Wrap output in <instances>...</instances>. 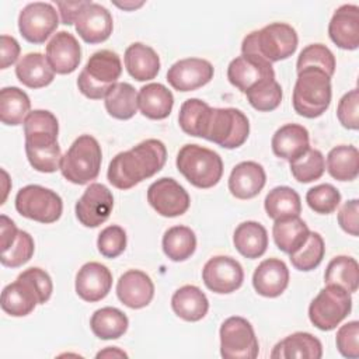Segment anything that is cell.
I'll return each instance as SVG.
<instances>
[{
  "label": "cell",
  "mask_w": 359,
  "mask_h": 359,
  "mask_svg": "<svg viewBox=\"0 0 359 359\" xmlns=\"http://www.w3.org/2000/svg\"><path fill=\"white\" fill-rule=\"evenodd\" d=\"M167 149L161 140L147 139L126 151L118 153L109 163L107 177L118 189H130L157 174L165 164Z\"/></svg>",
  "instance_id": "obj_1"
},
{
  "label": "cell",
  "mask_w": 359,
  "mask_h": 359,
  "mask_svg": "<svg viewBox=\"0 0 359 359\" xmlns=\"http://www.w3.org/2000/svg\"><path fill=\"white\" fill-rule=\"evenodd\" d=\"M266 182V174L255 161H241L230 172L229 191L237 199L255 198Z\"/></svg>",
  "instance_id": "obj_24"
},
{
  "label": "cell",
  "mask_w": 359,
  "mask_h": 359,
  "mask_svg": "<svg viewBox=\"0 0 359 359\" xmlns=\"http://www.w3.org/2000/svg\"><path fill=\"white\" fill-rule=\"evenodd\" d=\"M97 247L105 258H116L126 248V231L116 224L108 226L98 234Z\"/></svg>",
  "instance_id": "obj_48"
},
{
  "label": "cell",
  "mask_w": 359,
  "mask_h": 359,
  "mask_svg": "<svg viewBox=\"0 0 359 359\" xmlns=\"http://www.w3.org/2000/svg\"><path fill=\"white\" fill-rule=\"evenodd\" d=\"M229 81L241 93H247L254 86L275 79L272 63L257 55H244L234 57L227 67Z\"/></svg>",
  "instance_id": "obj_14"
},
{
  "label": "cell",
  "mask_w": 359,
  "mask_h": 359,
  "mask_svg": "<svg viewBox=\"0 0 359 359\" xmlns=\"http://www.w3.org/2000/svg\"><path fill=\"white\" fill-rule=\"evenodd\" d=\"M105 109L115 119H130L137 112V91L135 87L125 81L115 83L107 93Z\"/></svg>",
  "instance_id": "obj_34"
},
{
  "label": "cell",
  "mask_w": 359,
  "mask_h": 359,
  "mask_svg": "<svg viewBox=\"0 0 359 359\" xmlns=\"http://www.w3.org/2000/svg\"><path fill=\"white\" fill-rule=\"evenodd\" d=\"M31 101L25 91L18 87H4L0 91V119L4 125L17 126L24 123L29 114Z\"/></svg>",
  "instance_id": "obj_37"
},
{
  "label": "cell",
  "mask_w": 359,
  "mask_h": 359,
  "mask_svg": "<svg viewBox=\"0 0 359 359\" xmlns=\"http://www.w3.org/2000/svg\"><path fill=\"white\" fill-rule=\"evenodd\" d=\"M310 230L299 216L278 219L272 227V236L276 247L285 254L296 252L309 238Z\"/></svg>",
  "instance_id": "obj_33"
},
{
  "label": "cell",
  "mask_w": 359,
  "mask_h": 359,
  "mask_svg": "<svg viewBox=\"0 0 359 359\" xmlns=\"http://www.w3.org/2000/svg\"><path fill=\"white\" fill-rule=\"evenodd\" d=\"M335 56L334 53L323 43L307 45L299 55L296 70L300 72L306 67H317L325 72L330 77L335 73Z\"/></svg>",
  "instance_id": "obj_45"
},
{
  "label": "cell",
  "mask_w": 359,
  "mask_h": 359,
  "mask_svg": "<svg viewBox=\"0 0 359 359\" xmlns=\"http://www.w3.org/2000/svg\"><path fill=\"white\" fill-rule=\"evenodd\" d=\"M102 151L98 140L91 135L79 136L62 157V175L76 185H84L100 174Z\"/></svg>",
  "instance_id": "obj_6"
},
{
  "label": "cell",
  "mask_w": 359,
  "mask_h": 359,
  "mask_svg": "<svg viewBox=\"0 0 359 359\" xmlns=\"http://www.w3.org/2000/svg\"><path fill=\"white\" fill-rule=\"evenodd\" d=\"M337 116L346 129L356 130L359 128V90L353 88L342 95L338 102Z\"/></svg>",
  "instance_id": "obj_50"
},
{
  "label": "cell",
  "mask_w": 359,
  "mask_h": 359,
  "mask_svg": "<svg viewBox=\"0 0 359 359\" xmlns=\"http://www.w3.org/2000/svg\"><path fill=\"white\" fill-rule=\"evenodd\" d=\"M76 217L86 227H98L109 217L114 209L112 192L100 182L87 187L81 198L76 202Z\"/></svg>",
  "instance_id": "obj_15"
},
{
  "label": "cell",
  "mask_w": 359,
  "mask_h": 359,
  "mask_svg": "<svg viewBox=\"0 0 359 359\" xmlns=\"http://www.w3.org/2000/svg\"><path fill=\"white\" fill-rule=\"evenodd\" d=\"M87 0H79V1H56V7L60 13V20L65 25H72L76 22V18L79 17L83 7L87 4Z\"/></svg>",
  "instance_id": "obj_55"
},
{
  "label": "cell",
  "mask_w": 359,
  "mask_h": 359,
  "mask_svg": "<svg viewBox=\"0 0 359 359\" xmlns=\"http://www.w3.org/2000/svg\"><path fill=\"white\" fill-rule=\"evenodd\" d=\"M74 28L84 42L101 43L112 34V15L104 6L88 1L76 18Z\"/></svg>",
  "instance_id": "obj_17"
},
{
  "label": "cell",
  "mask_w": 359,
  "mask_h": 359,
  "mask_svg": "<svg viewBox=\"0 0 359 359\" xmlns=\"http://www.w3.org/2000/svg\"><path fill=\"white\" fill-rule=\"evenodd\" d=\"M114 4L122 10H126V11H132L135 8H139L144 4V1H133V0H128V1H114Z\"/></svg>",
  "instance_id": "obj_58"
},
{
  "label": "cell",
  "mask_w": 359,
  "mask_h": 359,
  "mask_svg": "<svg viewBox=\"0 0 359 359\" xmlns=\"http://www.w3.org/2000/svg\"><path fill=\"white\" fill-rule=\"evenodd\" d=\"M0 303L4 313L13 317H24L32 313L36 304H41V296L29 279L18 275L15 282L3 289Z\"/></svg>",
  "instance_id": "obj_21"
},
{
  "label": "cell",
  "mask_w": 359,
  "mask_h": 359,
  "mask_svg": "<svg viewBox=\"0 0 359 359\" xmlns=\"http://www.w3.org/2000/svg\"><path fill=\"white\" fill-rule=\"evenodd\" d=\"M250 122L237 108H212L203 139L224 149H237L248 137Z\"/></svg>",
  "instance_id": "obj_8"
},
{
  "label": "cell",
  "mask_w": 359,
  "mask_h": 359,
  "mask_svg": "<svg viewBox=\"0 0 359 359\" xmlns=\"http://www.w3.org/2000/svg\"><path fill=\"white\" fill-rule=\"evenodd\" d=\"M359 323L356 320L349 321L339 327L335 337V344L339 353L349 359H356L359 356Z\"/></svg>",
  "instance_id": "obj_51"
},
{
  "label": "cell",
  "mask_w": 359,
  "mask_h": 359,
  "mask_svg": "<svg viewBox=\"0 0 359 359\" xmlns=\"http://www.w3.org/2000/svg\"><path fill=\"white\" fill-rule=\"evenodd\" d=\"M121 73L122 63L118 53L109 49H101L88 57L77 77V87L87 98L101 100L118 83Z\"/></svg>",
  "instance_id": "obj_4"
},
{
  "label": "cell",
  "mask_w": 359,
  "mask_h": 359,
  "mask_svg": "<svg viewBox=\"0 0 359 359\" xmlns=\"http://www.w3.org/2000/svg\"><path fill=\"white\" fill-rule=\"evenodd\" d=\"M15 209L27 219L49 224L62 216L63 202L55 191L31 184L17 192Z\"/></svg>",
  "instance_id": "obj_9"
},
{
  "label": "cell",
  "mask_w": 359,
  "mask_h": 359,
  "mask_svg": "<svg viewBox=\"0 0 359 359\" xmlns=\"http://www.w3.org/2000/svg\"><path fill=\"white\" fill-rule=\"evenodd\" d=\"M46 59L55 73H73L81 60V48L79 41L67 31L56 32L46 45Z\"/></svg>",
  "instance_id": "obj_18"
},
{
  "label": "cell",
  "mask_w": 359,
  "mask_h": 359,
  "mask_svg": "<svg viewBox=\"0 0 359 359\" xmlns=\"http://www.w3.org/2000/svg\"><path fill=\"white\" fill-rule=\"evenodd\" d=\"M129 325V320L123 311L116 307H102L94 311L90 320L91 331L100 339H118Z\"/></svg>",
  "instance_id": "obj_36"
},
{
  "label": "cell",
  "mask_w": 359,
  "mask_h": 359,
  "mask_svg": "<svg viewBox=\"0 0 359 359\" xmlns=\"http://www.w3.org/2000/svg\"><path fill=\"white\" fill-rule=\"evenodd\" d=\"M325 285H338L355 293L359 286V265L358 261L348 255H338L330 261L324 273Z\"/></svg>",
  "instance_id": "obj_40"
},
{
  "label": "cell",
  "mask_w": 359,
  "mask_h": 359,
  "mask_svg": "<svg viewBox=\"0 0 359 359\" xmlns=\"http://www.w3.org/2000/svg\"><path fill=\"white\" fill-rule=\"evenodd\" d=\"M177 168L185 180L196 188L215 187L223 175L222 157L199 144H185L177 154Z\"/></svg>",
  "instance_id": "obj_5"
},
{
  "label": "cell",
  "mask_w": 359,
  "mask_h": 359,
  "mask_svg": "<svg viewBox=\"0 0 359 359\" xmlns=\"http://www.w3.org/2000/svg\"><path fill=\"white\" fill-rule=\"evenodd\" d=\"M59 123L56 116L46 109H34L24 121V135H52L57 136Z\"/></svg>",
  "instance_id": "obj_49"
},
{
  "label": "cell",
  "mask_w": 359,
  "mask_h": 359,
  "mask_svg": "<svg viewBox=\"0 0 359 359\" xmlns=\"http://www.w3.org/2000/svg\"><path fill=\"white\" fill-rule=\"evenodd\" d=\"M112 273L111 271L95 261L84 264L76 275V293L84 302H100L111 290Z\"/></svg>",
  "instance_id": "obj_19"
},
{
  "label": "cell",
  "mask_w": 359,
  "mask_h": 359,
  "mask_svg": "<svg viewBox=\"0 0 359 359\" xmlns=\"http://www.w3.org/2000/svg\"><path fill=\"white\" fill-rule=\"evenodd\" d=\"M196 250V236L187 226H172L163 236V251L175 262L188 259Z\"/></svg>",
  "instance_id": "obj_41"
},
{
  "label": "cell",
  "mask_w": 359,
  "mask_h": 359,
  "mask_svg": "<svg viewBox=\"0 0 359 359\" xmlns=\"http://www.w3.org/2000/svg\"><path fill=\"white\" fill-rule=\"evenodd\" d=\"M57 25L59 15L50 3H29L18 15L20 34L31 43H43L56 31Z\"/></svg>",
  "instance_id": "obj_11"
},
{
  "label": "cell",
  "mask_w": 359,
  "mask_h": 359,
  "mask_svg": "<svg viewBox=\"0 0 359 359\" xmlns=\"http://www.w3.org/2000/svg\"><path fill=\"white\" fill-rule=\"evenodd\" d=\"M331 41L341 49L355 50L359 46V7L344 4L335 10L328 24Z\"/></svg>",
  "instance_id": "obj_20"
},
{
  "label": "cell",
  "mask_w": 359,
  "mask_h": 359,
  "mask_svg": "<svg viewBox=\"0 0 359 359\" xmlns=\"http://www.w3.org/2000/svg\"><path fill=\"white\" fill-rule=\"evenodd\" d=\"M245 95L252 108L261 112H269L279 107L283 93L280 84L273 79L254 86L245 93Z\"/></svg>",
  "instance_id": "obj_44"
},
{
  "label": "cell",
  "mask_w": 359,
  "mask_h": 359,
  "mask_svg": "<svg viewBox=\"0 0 359 359\" xmlns=\"http://www.w3.org/2000/svg\"><path fill=\"white\" fill-rule=\"evenodd\" d=\"M233 243L243 257L250 259L259 258L268 248L266 229L254 220L243 222L234 230Z\"/></svg>",
  "instance_id": "obj_32"
},
{
  "label": "cell",
  "mask_w": 359,
  "mask_h": 359,
  "mask_svg": "<svg viewBox=\"0 0 359 359\" xmlns=\"http://www.w3.org/2000/svg\"><path fill=\"white\" fill-rule=\"evenodd\" d=\"M202 279L209 290L227 294L243 285L244 271L241 264L234 258L216 255L205 264L202 269Z\"/></svg>",
  "instance_id": "obj_13"
},
{
  "label": "cell",
  "mask_w": 359,
  "mask_h": 359,
  "mask_svg": "<svg viewBox=\"0 0 359 359\" xmlns=\"http://www.w3.org/2000/svg\"><path fill=\"white\" fill-rule=\"evenodd\" d=\"M325 254V244L323 237L316 233V231H310L307 241L293 254H290L289 259L292 262V265L303 272H309L316 269Z\"/></svg>",
  "instance_id": "obj_43"
},
{
  "label": "cell",
  "mask_w": 359,
  "mask_h": 359,
  "mask_svg": "<svg viewBox=\"0 0 359 359\" xmlns=\"http://www.w3.org/2000/svg\"><path fill=\"white\" fill-rule=\"evenodd\" d=\"M116 294L129 309H143L153 300L154 285L146 272L129 269L118 279Z\"/></svg>",
  "instance_id": "obj_22"
},
{
  "label": "cell",
  "mask_w": 359,
  "mask_h": 359,
  "mask_svg": "<svg viewBox=\"0 0 359 359\" xmlns=\"http://www.w3.org/2000/svg\"><path fill=\"white\" fill-rule=\"evenodd\" d=\"M338 223L341 229L356 237L358 236V227H359V201L358 199H351L346 201L342 208L338 212Z\"/></svg>",
  "instance_id": "obj_52"
},
{
  "label": "cell",
  "mask_w": 359,
  "mask_h": 359,
  "mask_svg": "<svg viewBox=\"0 0 359 359\" xmlns=\"http://www.w3.org/2000/svg\"><path fill=\"white\" fill-rule=\"evenodd\" d=\"M220 355L226 359H254L259 345L254 328L244 317L233 316L220 325Z\"/></svg>",
  "instance_id": "obj_10"
},
{
  "label": "cell",
  "mask_w": 359,
  "mask_h": 359,
  "mask_svg": "<svg viewBox=\"0 0 359 359\" xmlns=\"http://www.w3.org/2000/svg\"><path fill=\"white\" fill-rule=\"evenodd\" d=\"M125 67L137 81L153 80L160 72V57L157 52L142 42L130 43L125 50Z\"/></svg>",
  "instance_id": "obj_27"
},
{
  "label": "cell",
  "mask_w": 359,
  "mask_h": 359,
  "mask_svg": "<svg viewBox=\"0 0 359 359\" xmlns=\"http://www.w3.org/2000/svg\"><path fill=\"white\" fill-rule=\"evenodd\" d=\"M18 229L15 223L6 215L0 216V250L6 251L17 238Z\"/></svg>",
  "instance_id": "obj_56"
},
{
  "label": "cell",
  "mask_w": 359,
  "mask_h": 359,
  "mask_svg": "<svg viewBox=\"0 0 359 359\" xmlns=\"http://www.w3.org/2000/svg\"><path fill=\"white\" fill-rule=\"evenodd\" d=\"M352 310V297L338 285H327L309 306V318L321 331H331L348 317Z\"/></svg>",
  "instance_id": "obj_7"
},
{
  "label": "cell",
  "mask_w": 359,
  "mask_h": 359,
  "mask_svg": "<svg viewBox=\"0 0 359 359\" xmlns=\"http://www.w3.org/2000/svg\"><path fill=\"white\" fill-rule=\"evenodd\" d=\"M306 202L316 213L330 215L339 206L341 194L331 184H320L307 191Z\"/></svg>",
  "instance_id": "obj_46"
},
{
  "label": "cell",
  "mask_w": 359,
  "mask_h": 359,
  "mask_svg": "<svg viewBox=\"0 0 359 359\" xmlns=\"http://www.w3.org/2000/svg\"><path fill=\"white\" fill-rule=\"evenodd\" d=\"M174 105L172 93L160 83L143 86L137 93V107L149 119H164Z\"/></svg>",
  "instance_id": "obj_31"
},
{
  "label": "cell",
  "mask_w": 359,
  "mask_h": 359,
  "mask_svg": "<svg viewBox=\"0 0 359 359\" xmlns=\"http://www.w3.org/2000/svg\"><path fill=\"white\" fill-rule=\"evenodd\" d=\"M95 358H128V353L116 346H107L105 349L100 351Z\"/></svg>",
  "instance_id": "obj_57"
},
{
  "label": "cell",
  "mask_w": 359,
  "mask_h": 359,
  "mask_svg": "<svg viewBox=\"0 0 359 359\" xmlns=\"http://www.w3.org/2000/svg\"><path fill=\"white\" fill-rule=\"evenodd\" d=\"M266 215L273 219H283L299 216L302 212V202L299 194L290 187H275L271 189L264 201Z\"/></svg>",
  "instance_id": "obj_38"
},
{
  "label": "cell",
  "mask_w": 359,
  "mask_h": 359,
  "mask_svg": "<svg viewBox=\"0 0 359 359\" xmlns=\"http://www.w3.org/2000/svg\"><path fill=\"white\" fill-rule=\"evenodd\" d=\"M1 41V63H0V69H7L8 66H11L13 63L17 62L18 56H20V43L17 42L15 38L10 36V35H1L0 38Z\"/></svg>",
  "instance_id": "obj_54"
},
{
  "label": "cell",
  "mask_w": 359,
  "mask_h": 359,
  "mask_svg": "<svg viewBox=\"0 0 359 359\" xmlns=\"http://www.w3.org/2000/svg\"><path fill=\"white\" fill-rule=\"evenodd\" d=\"M20 275L27 278V279H29L35 285V287L38 289L39 296H41V304L46 303L50 299V294H52V290H53V285H52V279L48 275V272H45L41 268L32 266V268L25 269Z\"/></svg>",
  "instance_id": "obj_53"
},
{
  "label": "cell",
  "mask_w": 359,
  "mask_h": 359,
  "mask_svg": "<svg viewBox=\"0 0 359 359\" xmlns=\"http://www.w3.org/2000/svg\"><path fill=\"white\" fill-rule=\"evenodd\" d=\"M25 153L29 164L39 172L60 170L62 151L57 137L49 135L25 136Z\"/></svg>",
  "instance_id": "obj_23"
},
{
  "label": "cell",
  "mask_w": 359,
  "mask_h": 359,
  "mask_svg": "<svg viewBox=\"0 0 359 359\" xmlns=\"http://www.w3.org/2000/svg\"><path fill=\"white\" fill-rule=\"evenodd\" d=\"M147 202L158 215L177 217L189 209L191 198L174 178L163 177L147 188Z\"/></svg>",
  "instance_id": "obj_12"
},
{
  "label": "cell",
  "mask_w": 359,
  "mask_h": 359,
  "mask_svg": "<svg viewBox=\"0 0 359 359\" xmlns=\"http://www.w3.org/2000/svg\"><path fill=\"white\" fill-rule=\"evenodd\" d=\"M289 285V269L282 259H264L254 271L252 286L264 297L280 296Z\"/></svg>",
  "instance_id": "obj_25"
},
{
  "label": "cell",
  "mask_w": 359,
  "mask_h": 359,
  "mask_svg": "<svg viewBox=\"0 0 359 359\" xmlns=\"http://www.w3.org/2000/svg\"><path fill=\"white\" fill-rule=\"evenodd\" d=\"M171 307L180 318L195 323L206 316L209 310V300L198 286L184 285L174 292L171 297Z\"/></svg>",
  "instance_id": "obj_30"
},
{
  "label": "cell",
  "mask_w": 359,
  "mask_h": 359,
  "mask_svg": "<svg viewBox=\"0 0 359 359\" xmlns=\"http://www.w3.org/2000/svg\"><path fill=\"white\" fill-rule=\"evenodd\" d=\"M15 76L25 87L42 88L53 81L55 72L48 63L45 55L39 52H29L18 60L15 66Z\"/></svg>",
  "instance_id": "obj_29"
},
{
  "label": "cell",
  "mask_w": 359,
  "mask_h": 359,
  "mask_svg": "<svg viewBox=\"0 0 359 359\" xmlns=\"http://www.w3.org/2000/svg\"><path fill=\"white\" fill-rule=\"evenodd\" d=\"M271 146L275 156L292 161L310 147L309 130L299 123H286L273 133Z\"/></svg>",
  "instance_id": "obj_26"
},
{
  "label": "cell",
  "mask_w": 359,
  "mask_h": 359,
  "mask_svg": "<svg viewBox=\"0 0 359 359\" xmlns=\"http://www.w3.org/2000/svg\"><path fill=\"white\" fill-rule=\"evenodd\" d=\"M289 165L294 180L307 184L323 177L325 171V158L320 150L309 147L302 156L289 161Z\"/></svg>",
  "instance_id": "obj_42"
},
{
  "label": "cell",
  "mask_w": 359,
  "mask_h": 359,
  "mask_svg": "<svg viewBox=\"0 0 359 359\" xmlns=\"http://www.w3.org/2000/svg\"><path fill=\"white\" fill-rule=\"evenodd\" d=\"M212 107L199 98H189L182 102L178 114V123L189 136L203 137L209 122Z\"/></svg>",
  "instance_id": "obj_39"
},
{
  "label": "cell",
  "mask_w": 359,
  "mask_h": 359,
  "mask_svg": "<svg viewBox=\"0 0 359 359\" xmlns=\"http://www.w3.org/2000/svg\"><path fill=\"white\" fill-rule=\"evenodd\" d=\"M331 77L317 67H306L297 72L293 88L294 111L309 119L323 115L331 104Z\"/></svg>",
  "instance_id": "obj_3"
},
{
  "label": "cell",
  "mask_w": 359,
  "mask_h": 359,
  "mask_svg": "<svg viewBox=\"0 0 359 359\" xmlns=\"http://www.w3.org/2000/svg\"><path fill=\"white\" fill-rule=\"evenodd\" d=\"M327 171L338 181H353L359 174V151L352 144H339L327 156Z\"/></svg>",
  "instance_id": "obj_35"
},
{
  "label": "cell",
  "mask_w": 359,
  "mask_h": 359,
  "mask_svg": "<svg viewBox=\"0 0 359 359\" xmlns=\"http://www.w3.org/2000/svg\"><path fill=\"white\" fill-rule=\"evenodd\" d=\"M296 29L286 22H271L250 32L241 43V53L257 55L269 63L290 57L297 49Z\"/></svg>",
  "instance_id": "obj_2"
},
{
  "label": "cell",
  "mask_w": 359,
  "mask_h": 359,
  "mask_svg": "<svg viewBox=\"0 0 359 359\" xmlns=\"http://www.w3.org/2000/svg\"><path fill=\"white\" fill-rule=\"evenodd\" d=\"M323 356V345L318 338L310 332H293L279 341L271 353L273 359H320Z\"/></svg>",
  "instance_id": "obj_28"
},
{
  "label": "cell",
  "mask_w": 359,
  "mask_h": 359,
  "mask_svg": "<svg viewBox=\"0 0 359 359\" xmlns=\"http://www.w3.org/2000/svg\"><path fill=\"white\" fill-rule=\"evenodd\" d=\"M212 63L201 57H187L175 62L167 72V81L177 91H194L213 79Z\"/></svg>",
  "instance_id": "obj_16"
},
{
  "label": "cell",
  "mask_w": 359,
  "mask_h": 359,
  "mask_svg": "<svg viewBox=\"0 0 359 359\" xmlns=\"http://www.w3.org/2000/svg\"><path fill=\"white\" fill-rule=\"evenodd\" d=\"M34 250L35 244L31 234L24 230H18L15 241L6 251L1 252L0 262L1 265L8 268L22 266L31 259V257L34 255Z\"/></svg>",
  "instance_id": "obj_47"
}]
</instances>
